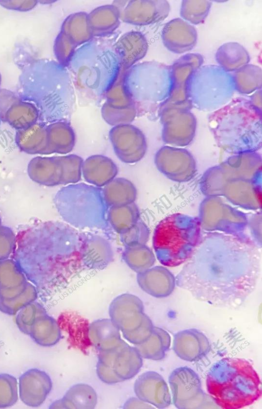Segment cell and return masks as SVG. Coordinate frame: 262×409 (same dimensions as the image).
<instances>
[{
    "label": "cell",
    "mask_w": 262,
    "mask_h": 409,
    "mask_svg": "<svg viewBox=\"0 0 262 409\" xmlns=\"http://www.w3.org/2000/svg\"><path fill=\"white\" fill-rule=\"evenodd\" d=\"M37 1H0V5L8 9L18 11H28L33 9Z\"/></svg>",
    "instance_id": "cell-41"
},
{
    "label": "cell",
    "mask_w": 262,
    "mask_h": 409,
    "mask_svg": "<svg viewBox=\"0 0 262 409\" xmlns=\"http://www.w3.org/2000/svg\"><path fill=\"white\" fill-rule=\"evenodd\" d=\"M142 365V357L137 348L130 346L125 342L115 351L112 368L114 374L121 381L135 377Z\"/></svg>",
    "instance_id": "cell-16"
},
{
    "label": "cell",
    "mask_w": 262,
    "mask_h": 409,
    "mask_svg": "<svg viewBox=\"0 0 262 409\" xmlns=\"http://www.w3.org/2000/svg\"><path fill=\"white\" fill-rule=\"evenodd\" d=\"M60 328L69 334L70 344L76 348L85 351L92 345L89 337V324L86 320L73 312H66L61 315Z\"/></svg>",
    "instance_id": "cell-22"
},
{
    "label": "cell",
    "mask_w": 262,
    "mask_h": 409,
    "mask_svg": "<svg viewBox=\"0 0 262 409\" xmlns=\"http://www.w3.org/2000/svg\"><path fill=\"white\" fill-rule=\"evenodd\" d=\"M148 44L141 32L132 31L123 35L115 44V50L122 65L128 68L146 55Z\"/></svg>",
    "instance_id": "cell-14"
},
{
    "label": "cell",
    "mask_w": 262,
    "mask_h": 409,
    "mask_svg": "<svg viewBox=\"0 0 262 409\" xmlns=\"http://www.w3.org/2000/svg\"><path fill=\"white\" fill-rule=\"evenodd\" d=\"M55 1H38V2L43 4H51L52 3L55 2Z\"/></svg>",
    "instance_id": "cell-43"
},
{
    "label": "cell",
    "mask_w": 262,
    "mask_h": 409,
    "mask_svg": "<svg viewBox=\"0 0 262 409\" xmlns=\"http://www.w3.org/2000/svg\"><path fill=\"white\" fill-rule=\"evenodd\" d=\"M47 313L44 307L34 301L22 308L15 317V323L19 331L29 335L31 328L40 316Z\"/></svg>",
    "instance_id": "cell-32"
},
{
    "label": "cell",
    "mask_w": 262,
    "mask_h": 409,
    "mask_svg": "<svg viewBox=\"0 0 262 409\" xmlns=\"http://www.w3.org/2000/svg\"><path fill=\"white\" fill-rule=\"evenodd\" d=\"M172 348L180 359L193 362L206 356L210 350L211 345L203 332L190 328L180 331L174 335Z\"/></svg>",
    "instance_id": "cell-11"
},
{
    "label": "cell",
    "mask_w": 262,
    "mask_h": 409,
    "mask_svg": "<svg viewBox=\"0 0 262 409\" xmlns=\"http://www.w3.org/2000/svg\"><path fill=\"white\" fill-rule=\"evenodd\" d=\"M29 335L36 344L42 347H51L60 340L61 328L54 317L46 313L35 322Z\"/></svg>",
    "instance_id": "cell-24"
},
{
    "label": "cell",
    "mask_w": 262,
    "mask_h": 409,
    "mask_svg": "<svg viewBox=\"0 0 262 409\" xmlns=\"http://www.w3.org/2000/svg\"><path fill=\"white\" fill-rule=\"evenodd\" d=\"M110 211L112 224L117 230H129L136 224L137 213L134 205L114 206Z\"/></svg>",
    "instance_id": "cell-34"
},
{
    "label": "cell",
    "mask_w": 262,
    "mask_h": 409,
    "mask_svg": "<svg viewBox=\"0 0 262 409\" xmlns=\"http://www.w3.org/2000/svg\"><path fill=\"white\" fill-rule=\"evenodd\" d=\"M76 48L73 42L60 31L55 39L53 50L56 58L61 65L69 63Z\"/></svg>",
    "instance_id": "cell-38"
},
{
    "label": "cell",
    "mask_w": 262,
    "mask_h": 409,
    "mask_svg": "<svg viewBox=\"0 0 262 409\" xmlns=\"http://www.w3.org/2000/svg\"><path fill=\"white\" fill-rule=\"evenodd\" d=\"M203 62V57L194 53H187L173 62L169 70V100L174 101L187 100L192 77Z\"/></svg>",
    "instance_id": "cell-7"
},
{
    "label": "cell",
    "mask_w": 262,
    "mask_h": 409,
    "mask_svg": "<svg viewBox=\"0 0 262 409\" xmlns=\"http://www.w3.org/2000/svg\"><path fill=\"white\" fill-rule=\"evenodd\" d=\"M116 349L99 352L98 355V360L96 365V373L101 381L108 384H113L121 382L115 375L112 368V360L115 351Z\"/></svg>",
    "instance_id": "cell-36"
},
{
    "label": "cell",
    "mask_w": 262,
    "mask_h": 409,
    "mask_svg": "<svg viewBox=\"0 0 262 409\" xmlns=\"http://www.w3.org/2000/svg\"><path fill=\"white\" fill-rule=\"evenodd\" d=\"M168 382L172 402L179 409L219 408L212 397L203 391L198 374L188 367H180L170 373Z\"/></svg>",
    "instance_id": "cell-5"
},
{
    "label": "cell",
    "mask_w": 262,
    "mask_h": 409,
    "mask_svg": "<svg viewBox=\"0 0 262 409\" xmlns=\"http://www.w3.org/2000/svg\"><path fill=\"white\" fill-rule=\"evenodd\" d=\"M185 263L177 277L178 286L200 301L230 307L254 290L261 254L257 244L244 234L205 232Z\"/></svg>",
    "instance_id": "cell-1"
},
{
    "label": "cell",
    "mask_w": 262,
    "mask_h": 409,
    "mask_svg": "<svg viewBox=\"0 0 262 409\" xmlns=\"http://www.w3.org/2000/svg\"><path fill=\"white\" fill-rule=\"evenodd\" d=\"M110 137L115 153L122 161H137L140 139L135 126L127 124L116 126L110 131Z\"/></svg>",
    "instance_id": "cell-12"
},
{
    "label": "cell",
    "mask_w": 262,
    "mask_h": 409,
    "mask_svg": "<svg viewBox=\"0 0 262 409\" xmlns=\"http://www.w3.org/2000/svg\"><path fill=\"white\" fill-rule=\"evenodd\" d=\"M201 223L197 219L180 214L170 215L159 222L153 237V245L164 265L179 266L192 255L201 236Z\"/></svg>",
    "instance_id": "cell-3"
},
{
    "label": "cell",
    "mask_w": 262,
    "mask_h": 409,
    "mask_svg": "<svg viewBox=\"0 0 262 409\" xmlns=\"http://www.w3.org/2000/svg\"><path fill=\"white\" fill-rule=\"evenodd\" d=\"M216 61L225 72H235L249 63L250 57L247 50L236 42H228L217 50Z\"/></svg>",
    "instance_id": "cell-23"
},
{
    "label": "cell",
    "mask_w": 262,
    "mask_h": 409,
    "mask_svg": "<svg viewBox=\"0 0 262 409\" xmlns=\"http://www.w3.org/2000/svg\"><path fill=\"white\" fill-rule=\"evenodd\" d=\"M134 392L137 398L158 408H165L171 403L168 385L158 373L146 371L136 380Z\"/></svg>",
    "instance_id": "cell-8"
},
{
    "label": "cell",
    "mask_w": 262,
    "mask_h": 409,
    "mask_svg": "<svg viewBox=\"0 0 262 409\" xmlns=\"http://www.w3.org/2000/svg\"><path fill=\"white\" fill-rule=\"evenodd\" d=\"M206 388L223 409L249 406L261 396L258 374L249 361L239 358H224L214 363L207 373Z\"/></svg>",
    "instance_id": "cell-2"
},
{
    "label": "cell",
    "mask_w": 262,
    "mask_h": 409,
    "mask_svg": "<svg viewBox=\"0 0 262 409\" xmlns=\"http://www.w3.org/2000/svg\"><path fill=\"white\" fill-rule=\"evenodd\" d=\"M18 399L16 378L8 373L0 374V408L14 405Z\"/></svg>",
    "instance_id": "cell-35"
},
{
    "label": "cell",
    "mask_w": 262,
    "mask_h": 409,
    "mask_svg": "<svg viewBox=\"0 0 262 409\" xmlns=\"http://www.w3.org/2000/svg\"><path fill=\"white\" fill-rule=\"evenodd\" d=\"M83 176L89 183L96 186L106 185L117 174V168L109 158L94 155L83 163Z\"/></svg>",
    "instance_id": "cell-19"
},
{
    "label": "cell",
    "mask_w": 262,
    "mask_h": 409,
    "mask_svg": "<svg viewBox=\"0 0 262 409\" xmlns=\"http://www.w3.org/2000/svg\"><path fill=\"white\" fill-rule=\"evenodd\" d=\"M60 32L76 47L88 42L93 37L88 14L84 12L74 13L67 17L62 22Z\"/></svg>",
    "instance_id": "cell-26"
},
{
    "label": "cell",
    "mask_w": 262,
    "mask_h": 409,
    "mask_svg": "<svg viewBox=\"0 0 262 409\" xmlns=\"http://www.w3.org/2000/svg\"><path fill=\"white\" fill-rule=\"evenodd\" d=\"M63 177L62 183L78 181L80 179L82 167V160L76 155L60 156Z\"/></svg>",
    "instance_id": "cell-37"
},
{
    "label": "cell",
    "mask_w": 262,
    "mask_h": 409,
    "mask_svg": "<svg viewBox=\"0 0 262 409\" xmlns=\"http://www.w3.org/2000/svg\"><path fill=\"white\" fill-rule=\"evenodd\" d=\"M171 345V337L164 329L154 327L148 338L141 344L136 345L142 358L152 360L163 359Z\"/></svg>",
    "instance_id": "cell-25"
},
{
    "label": "cell",
    "mask_w": 262,
    "mask_h": 409,
    "mask_svg": "<svg viewBox=\"0 0 262 409\" xmlns=\"http://www.w3.org/2000/svg\"><path fill=\"white\" fill-rule=\"evenodd\" d=\"M89 22L93 37H103L113 33L120 24L118 7L106 5L96 8L88 14Z\"/></svg>",
    "instance_id": "cell-20"
},
{
    "label": "cell",
    "mask_w": 262,
    "mask_h": 409,
    "mask_svg": "<svg viewBox=\"0 0 262 409\" xmlns=\"http://www.w3.org/2000/svg\"><path fill=\"white\" fill-rule=\"evenodd\" d=\"M28 175L34 181L46 186L62 183L63 170L60 157H37L29 164Z\"/></svg>",
    "instance_id": "cell-15"
},
{
    "label": "cell",
    "mask_w": 262,
    "mask_h": 409,
    "mask_svg": "<svg viewBox=\"0 0 262 409\" xmlns=\"http://www.w3.org/2000/svg\"><path fill=\"white\" fill-rule=\"evenodd\" d=\"M118 8L121 20L133 25L146 26L166 19L170 7L166 0H137L125 2Z\"/></svg>",
    "instance_id": "cell-6"
},
{
    "label": "cell",
    "mask_w": 262,
    "mask_h": 409,
    "mask_svg": "<svg viewBox=\"0 0 262 409\" xmlns=\"http://www.w3.org/2000/svg\"><path fill=\"white\" fill-rule=\"evenodd\" d=\"M97 402L96 392L91 385L77 383L70 387L63 397L53 402L49 408L93 409Z\"/></svg>",
    "instance_id": "cell-18"
},
{
    "label": "cell",
    "mask_w": 262,
    "mask_h": 409,
    "mask_svg": "<svg viewBox=\"0 0 262 409\" xmlns=\"http://www.w3.org/2000/svg\"><path fill=\"white\" fill-rule=\"evenodd\" d=\"M212 2L209 1L183 0L180 7L181 18L193 25L203 24L208 16Z\"/></svg>",
    "instance_id": "cell-31"
},
{
    "label": "cell",
    "mask_w": 262,
    "mask_h": 409,
    "mask_svg": "<svg viewBox=\"0 0 262 409\" xmlns=\"http://www.w3.org/2000/svg\"><path fill=\"white\" fill-rule=\"evenodd\" d=\"M123 408H153L150 404L143 401L138 398L132 397L129 398L124 404Z\"/></svg>",
    "instance_id": "cell-42"
},
{
    "label": "cell",
    "mask_w": 262,
    "mask_h": 409,
    "mask_svg": "<svg viewBox=\"0 0 262 409\" xmlns=\"http://www.w3.org/2000/svg\"><path fill=\"white\" fill-rule=\"evenodd\" d=\"M38 116L37 109L33 104L19 100L8 109L3 120L15 128L21 130L35 124Z\"/></svg>",
    "instance_id": "cell-28"
},
{
    "label": "cell",
    "mask_w": 262,
    "mask_h": 409,
    "mask_svg": "<svg viewBox=\"0 0 262 409\" xmlns=\"http://www.w3.org/2000/svg\"><path fill=\"white\" fill-rule=\"evenodd\" d=\"M235 89L242 94H250L261 89L262 71L260 66L247 64L234 72L232 77Z\"/></svg>",
    "instance_id": "cell-27"
},
{
    "label": "cell",
    "mask_w": 262,
    "mask_h": 409,
    "mask_svg": "<svg viewBox=\"0 0 262 409\" xmlns=\"http://www.w3.org/2000/svg\"><path fill=\"white\" fill-rule=\"evenodd\" d=\"M1 80H2V77H1V73H0V85H1Z\"/></svg>",
    "instance_id": "cell-44"
},
{
    "label": "cell",
    "mask_w": 262,
    "mask_h": 409,
    "mask_svg": "<svg viewBox=\"0 0 262 409\" xmlns=\"http://www.w3.org/2000/svg\"><path fill=\"white\" fill-rule=\"evenodd\" d=\"M52 388V381L50 376L38 369H30L19 378V396L21 401L28 406H40Z\"/></svg>",
    "instance_id": "cell-9"
},
{
    "label": "cell",
    "mask_w": 262,
    "mask_h": 409,
    "mask_svg": "<svg viewBox=\"0 0 262 409\" xmlns=\"http://www.w3.org/2000/svg\"><path fill=\"white\" fill-rule=\"evenodd\" d=\"M37 298L35 288L28 282L14 288L0 289V311L9 315H15Z\"/></svg>",
    "instance_id": "cell-17"
},
{
    "label": "cell",
    "mask_w": 262,
    "mask_h": 409,
    "mask_svg": "<svg viewBox=\"0 0 262 409\" xmlns=\"http://www.w3.org/2000/svg\"><path fill=\"white\" fill-rule=\"evenodd\" d=\"M165 47L174 54H183L192 50L198 40L195 28L181 18H176L167 22L161 34Z\"/></svg>",
    "instance_id": "cell-10"
},
{
    "label": "cell",
    "mask_w": 262,
    "mask_h": 409,
    "mask_svg": "<svg viewBox=\"0 0 262 409\" xmlns=\"http://www.w3.org/2000/svg\"><path fill=\"white\" fill-rule=\"evenodd\" d=\"M16 142L19 148L28 153H48L50 152L47 127L37 123L18 130Z\"/></svg>",
    "instance_id": "cell-21"
},
{
    "label": "cell",
    "mask_w": 262,
    "mask_h": 409,
    "mask_svg": "<svg viewBox=\"0 0 262 409\" xmlns=\"http://www.w3.org/2000/svg\"><path fill=\"white\" fill-rule=\"evenodd\" d=\"M0 224H1V219H0Z\"/></svg>",
    "instance_id": "cell-45"
},
{
    "label": "cell",
    "mask_w": 262,
    "mask_h": 409,
    "mask_svg": "<svg viewBox=\"0 0 262 409\" xmlns=\"http://www.w3.org/2000/svg\"><path fill=\"white\" fill-rule=\"evenodd\" d=\"M16 264L8 260L0 262V289L14 288L26 282L21 269Z\"/></svg>",
    "instance_id": "cell-33"
},
{
    "label": "cell",
    "mask_w": 262,
    "mask_h": 409,
    "mask_svg": "<svg viewBox=\"0 0 262 409\" xmlns=\"http://www.w3.org/2000/svg\"><path fill=\"white\" fill-rule=\"evenodd\" d=\"M18 100L19 99L11 90L0 89V117L2 119H4L8 109Z\"/></svg>",
    "instance_id": "cell-40"
},
{
    "label": "cell",
    "mask_w": 262,
    "mask_h": 409,
    "mask_svg": "<svg viewBox=\"0 0 262 409\" xmlns=\"http://www.w3.org/2000/svg\"><path fill=\"white\" fill-rule=\"evenodd\" d=\"M15 237L8 228L0 226V260H2L12 253L15 244Z\"/></svg>",
    "instance_id": "cell-39"
},
{
    "label": "cell",
    "mask_w": 262,
    "mask_h": 409,
    "mask_svg": "<svg viewBox=\"0 0 262 409\" xmlns=\"http://www.w3.org/2000/svg\"><path fill=\"white\" fill-rule=\"evenodd\" d=\"M89 337L91 345L99 352L115 350L124 342L119 329L111 319H99L90 324Z\"/></svg>",
    "instance_id": "cell-13"
},
{
    "label": "cell",
    "mask_w": 262,
    "mask_h": 409,
    "mask_svg": "<svg viewBox=\"0 0 262 409\" xmlns=\"http://www.w3.org/2000/svg\"><path fill=\"white\" fill-rule=\"evenodd\" d=\"M104 195L107 202L114 206L131 203L135 199V188L124 178L113 179L105 185Z\"/></svg>",
    "instance_id": "cell-30"
},
{
    "label": "cell",
    "mask_w": 262,
    "mask_h": 409,
    "mask_svg": "<svg viewBox=\"0 0 262 409\" xmlns=\"http://www.w3.org/2000/svg\"><path fill=\"white\" fill-rule=\"evenodd\" d=\"M50 153H66L72 150L75 135L72 128L66 123L58 122L47 127Z\"/></svg>",
    "instance_id": "cell-29"
},
{
    "label": "cell",
    "mask_w": 262,
    "mask_h": 409,
    "mask_svg": "<svg viewBox=\"0 0 262 409\" xmlns=\"http://www.w3.org/2000/svg\"><path fill=\"white\" fill-rule=\"evenodd\" d=\"M108 312L111 320L129 343L138 345L150 336L154 326L137 297L130 294L117 297L110 304Z\"/></svg>",
    "instance_id": "cell-4"
}]
</instances>
